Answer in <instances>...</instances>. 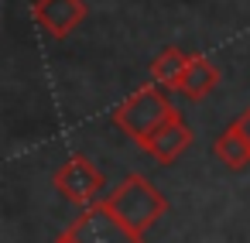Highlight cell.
Masks as SVG:
<instances>
[{"label":"cell","instance_id":"cell-4","mask_svg":"<svg viewBox=\"0 0 250 243\" xmlns=\"http://www.w3.org/2000/svg\"><path fill=\"white\" fill-rule=\"evenodd\" d=\"M69 236L76 243H144V236H137L130 226H124L106 202L83 209L69 223Z\"/></svg>","mask_w":250,"mask_h":243},{"label":"cell","instance_id":"cell-8","mask_svg":"<svg viewBox=\"0 0 250 243\" xmlns=\"http://www.w3.org/2000/svg\"><path fill=\"white\" fill-rule=\"evenodd\" d=\"M185 65H188V52H182L178 45H168L151 59V82L161 86L165 93H178Z\"/></svg>","mask_w":250,"mask_h":243},{"label":"cell","instance_id":"cell-9","mask_svg":"<svg viewBox=\"0 0 250 243\" xmlns=\"http://www.w3.org/2000/svg\"><path fill=\"white\" fill-rule=\"evenodd\" d=\"M212 154L219 158V164H226L229 171H240V168H250V144L247 137L236 130V123L229 120L216 137H212Z\"/></svg>","mask_w":250,"mask_h":243},{"label":"cell","instance_id":"cell-7","mask_svg":"<svg viewBox=\"0 0 250 243\" xmlns=\"http://www.w3.org/2000/svg\"><path fill=\"white\" fill-rule=\"evenodd\" d=\"M219 86V69L206 59V55H188V65H185V76H182V86L178 93L192 103L206 100L212 89Z\"/></svg>","mask_w":250,"mask_h":243},{"label":"cell","instance_id":"cell-11","mask_svg":"<svg viewBox=\"0 0 250 243\" xmlns=\"http://www.w3.org/2000/svg\"><path fill=\"white\" fill-rule=\"evenodd\" d=\"M55 243H76V240H72V236H69V229H62V233H59V236H55Z\"/></svg>","mask_w":250,"mask_h":243},{"label":"cell","instance_id":"cell-2","mask_svg":"<svg viewBox=\"0 0 250 243\" xmlns=\"http://www.w3.org/2000/svg\"><path fill=\"white\" fill-rule=\"evenodd\" d=\"M178 110L171 106V100H168V93L161 89V86H154V82H147V86H141L137 93H130L124 103H117V110H113V127H120L137 147L168 120V117H175Z\"/></svg>","mask_w":250,"mask_h":243},{"label":"cell","instance_id":"cell-10","mask_svg":"<svg viewBox=\"0 0 250 243\" xmlns=\"http://www.w3.org/2000/svg\"><path fill=\"white\" fill-rule=\"evenodd\" d=\"M233 123H236V130H240V134L247 137V144H250V103H247V106L233 117Z\"/></svg>","mask_w":250,"mask_h":243},{"label":"cell","instance_id":"cell-1","mask_svg":"<svg viewBox=\"0 0 250 243\" xmlns=\"http://www.w3.org/2000/svg\"><path fill=\"white\" fill-rule=\"evenodd\" d=\"M106 205L117 212V219L124 226H130L137 236H144L165 212H168V199L158 192V185L144 175H127L110 195Z\"/></svg>","mask_w":250,"mask_h":243},{"label":"cell","instance_id":"cell-5","mask_svg":"<svg viewBox=\"0 0 250 243\" xmlns=\"http://www.w3.org/2000/svg\"><path fill=\"white\" fill-rule=\"evenodd\" d=\"M31 14L52 41H62L86 21V4L83 0H35Z\"/></svg>","mask_w":250,"mask_h":243},{"label":"cell","instance_id":"cell-3","mask_svg":"<svg viewBox=\"0 0 250 243\" xmlns=\"http://www.w3.org/2000/svg\"><path fill=\"white\" fill-rule=\"evenodd\" d=\"M52 185H55V192H62L69 202H76L79 209H89V205H100V202H106V178H103V171L89 161V158H83V154H76V158H69L55 175H52Z\"/></svg>","mask_w":250,"mask_h":243},{"label":"cell","instance_id":"cell-6","mask_svg":"<svg viewBox=\"0 0 250 243\" xmlns=\"http://www.w3.org/2000/svg\"><path fill=\"white\" fill-rule=\"evenodd\" d=\"M192 144V130H188V123L182 120V113H175V117H168L144 144H141V151H147L154 161H161V164H171L185 147Z\"/></svg>","mask_w":250,"mask_h":243}]
</instances>
